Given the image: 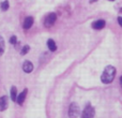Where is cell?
<instances>
[{
	"mask_svg": "<svg viewBox=\"0 0 122 118\" xmlns=\"http://www.w3.org/2000/svg\"><path fill=\"white\" fill-rule=\"evenodd\" d=\"M115 76H116V69L112 65H107L103 71V74L101 76V80L104 84H110L114 80Z\"/></svg>",
	"mask_w": 122,
	"mask_h": 118,
	"instance_id": "cell-1",
	"label": "cell"
},
{
	"mask_svg": "<svg viewBox=\"0 0 122 118\" xmlns=\"http://www.w3.org/2000/svg\"><path fill=\"white\" fill-rule=\"evenodd\" d=\"M56 19H57V15L55 13H49L46 17H45L44 21V26L46 28H49L56 23Z\"/></svg>",
	"mask_w": 122,
	"mask_h": 118,
	"instance_id": "cell-2",
	"label": "cell"
},
{
	"mask_svg": "<svg viewBox=\"0 0 122 118\" xmlns=\"http://www.w3.org/2000/svg\"><path fill=\"white\" fill-rule=\"evenodd\" d=\"M78 115H79V106L76 103H72L69 107V117L77 118Z\"/></svg>",
	"mask_w": 122,
	"mask_h": 118,
	"instance_id": "cell-3",
	"label": "cell"
},
{
	"mask_svg": "<svg viewBox=\"0 0 122 118\" xmlns=\"http://www.w3.org/2000/svg\"><path fill=\"white\" fill-rule=\"evenodd\" d=\"M94 117V108L91 105H87L81 115V118H93Z\"/></svg>",
	"mask_w": 122,
	"mask_h": 118,
	"instance_id": "cell-4",
	"label": "cell"
},
{
	"mask_svg": "<svg viewBox=\"0 0 122 118\" xmlns=\"http://www.w3.org/2000/svg\"><path fill=\"white\" fill-rule=\"evenodd\" d=\"M105 25H106V23L104 19H97V21H95L92 24V28L95 30H101L105 27Z\"/></svg>",
	"mask_w": 122,
	"mask_h": 118,
	"instance_id": "cell-5",
	"label": "cell"
},
{
	"mask_svg": "<svg viewBox=\"0 0 122 118\" xmlns=\"http://www.w3.org/2000/svg\"><path fill=\"white\" fill-rule=\"evenodd\" d=\"M23 70L26 72V73H30V72L33 71V64H32V62H30V61H25L23 64Z\"/></svg>",
	"mask_w": 122,
	"mask_h": 118,
	"instance_id": "cell-6",
	"label": "cell"
},
{
	"mask_svg": "<svg viewBox=\"0 0 122 118\" xmlns=\"http://www.w3.org/2000/svg\"><path fill=\"white\" fill-rule=\"evenodd\" d=\"M33 17L31 16H28L25 18V21H24V24H23V27L25 28V29H29L30 27H31L32 25H33Z\"/></svg>",
	"mask_w": 122,
	"mask_h": 118,
	"instance_id": "cell-7",
	"label": "cell"
},
{
	"mask_svg": "<svg viewBox=\"0 0 122 118\" xmlns=\"http://www.w3.org/2000/svg\"><path fill=\"white\" fill-rule=\"evenodd\" d=\"M6 107H8V98L3 96L0 98V112L6 110Z\"/></svg>",
	"mask_w": 122,
	"mask_h": 118,
	"instance_id": "cell-8",
	"label": "cell"
},
{
	"mask_svg": "<svg viewBox=\"0 0 122 118\" xmlns=\"http://www.w3.org/2000/svg\"><path fill=\"white\" fill-rule=\"evenodd\" d=\"M27 92H28V90H27V89H25V90H24L23 92L18 96V97H17L16 102L19 104V105H21V104L24 103V101H25V99H26V96H27Z\"/></svg>",
	"mask_w": 122,
	"mask_h": 118,
	"instance_id": "cell-9",
	"label": "cell"
},
{
	"mask_svg": "<svg viewBox=\"0 0 122 118\" xmlns=\"http://www.w3.org/2000/svg\"><path fill=\"white\" fill-rule=\"evenodd\" d=\"M47 46H48L49 51H51V52H55L56 49H57V45H56L55 41L51 40V39H49V40L47 41Z\"/></svg>",
	"mask_w": 122,
	"mask_h": 118,
	"instance_id": "cell-10",
	"label": "cell"
},
{
	"mask_svg": "<svg viewBox=\"0 0 122 118\" xmlns=\"http://www.w3.org/2000/svg\"><path fill=\"white\" fill-rule=\"evenodd\" d=\"M17 90H16V88L15 87H12L11 88V98H12V100L13 101H16L17 100Z\"/></svg>",
	"mask_w": 122,
	"mask_h": 118,
	"instance_id": "cell-11",
	"label": "cell"
},
{
	"mask_svg": "<svg viewBox=\"0 0 122 118\" xmlns=\"http://www.w3.org/2000/svg\"><path fill=\"white\" fill-rule=\"evenodd\" d=\"M3 51H4V41L2 39V37H0V56L3 54Z\"/></svg>",
	"mask_w": 122,
	"mask_h": 118,
	"instance_id": "cell-12",
	"label": "cell"
},
{
	"mask_svg": "<svg viewBox=\"0 0 122 118\" xmlns=\"http://www.w3.org/2000/svg\"><path fill=\"white\" fill-rule=\"evenodd\" d=\"M29 49H30V47H29V45H25V46L21 48V51H20V54L21 55H26V54L29 52Z\"/></svg>",
	"mask_w": 122,
	"mask_h": 118,
	"instance_id": "cell-13",
	"label": "cell"
},
{
	"mask_svg": "<svg viewBox=\"0 0 122 118\" xmlns=\"http://www.w3.org/2000/svg\"><path fill=\"white\" fill-rule=\"evenodd\" d=\"M9 9V1H3L1 3V10L2 11H6Z\"/></svg>",
	"mask_w": 122,
	"mask_h": 118,
	"instance_id": "cell-14",
	"label": "cell"
},
{
	"mask_svg": "<svg viewBox=\"0 0 122 118\" xmlns=\"http://www.w3.org/2000/svg\"><path fill=\"white\" fill-rule=\"evenodd\" d=\"M10 43H11V44H16V43H17V39H16V37H15V36L11 37V39H10Z\"/></svg>",
	"mask_w": 122,
	"mask_h": 118,
	"instance_id": "cell-15",
	"label": "cell"
},
{
	"mask_svg": "<svg viewBox=\"0 0 122 118\" xmlns=\"http://www.w3.org/2000/svg\"><path fill=\"white\" fill-rule=\"evenodd\" d=\"M118 23H119V25L122 27V17H118Z\"/></svg>",
	"mask_w": 122,
	"mask_h": 118,
	"instance_id": "cell-16",
	"label": "cell"
},
{
	"mask_svg": "<svg viewBox=\"0 0 122 118\" xmlns=\"http://www.w3.org/2000/svg\"><path fill=\"white\" fill-rule=\"evenodd\" d=\"M120 85H121V87H122V76L120 77Z\"/></svg>",
	"mask_w": 122,
	"mask_h": 118,
	"instance_id": "cell-17",
	"label": "cell"
},
{
	"mask_svg": "<svg viewBox=\"0 0 122 118\" xmlns=\"http://www.w3.org/2000/svg\"><path fill=\"white\" fill-rule=\"evenodd\" d=\"M93 1H95V0H90V2H93Z\"/></svg>",
	"mask_w": 122,
	"mask_h": 118,
	"instance_id": "cell-18",
	"label": "cell"
},
{
	"mask_svg": "<svg viewBox=\"0 0 122 118\" xmlns=\"http://www.w3.org/2000/svg\"><path fill=\"white\" fill-rule=\"evenodd\" d=\"M109 1H115V0H109Z\"/></svg>",
	"mask_w": 122,
	"mask_h": 118,
	"instance_id": "cell-19",
	"label": "cell"
}]
</instances>
